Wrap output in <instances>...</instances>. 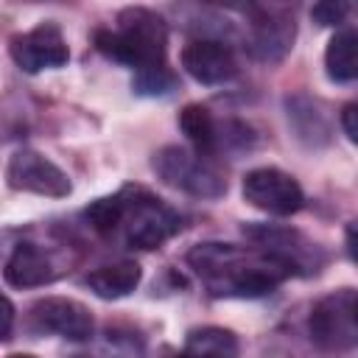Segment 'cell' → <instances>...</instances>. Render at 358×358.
<instances>
[{
	"instance_id": "277c9868",
	"label": "cell",
	"mask_w": 358,
	"mask_h": 358,
	"mask_svg": "<svg viewBox=\"0 0 358 358\" xmlns=\"http://www.w3.org/2000/svg\"><path fill=\"white\" fill-rule=\"evenodd\" d=\"M151 165H154L157 176L165 185H171L176 190H185L190 196L218 199L227 190L224 173L210 162L207 154H199V151H187V148H179V145H165L162 151L154 154Z\"/></svg>"
},
{
	"instance_id": "3957f363",
	"label": "cell",
	"mask_w": 358,
	"mask_h": 358,
	"mask_svg": "<svg viewBox=\"0 0 358 358\" xmlns=\"http://www.w3.org/2000/svg\"><path fill=\"white\" fill-rule=\"evenodd\" d=\"M95 45L103 56L129 64L134 70L165 64L168 53V25L151 8H123L115 28L98 31Z\"/></svg>"
},
{
	"instance_id": "2e32d148",
	"label": "cell",
	"mask_w": 358,
	"mask_h": 358,
	"mask_svg": "<svg viewBox=\"0 0 358 358\" xmlns=\"http://www.w3.org/2000/svg\"><path fill=\"white\" fill-rule=\"evenodd\" d=\"M355 31L352 28H344L338 31L330 42H327V50H324V67H327V76L330 81L336 84H350L355 81Z\"/></svg>"
},
{
	"instance_id": "ffe728a7",
	"label": "cell",
	"mask_w": 358,
	"mask_h": 358,
	"mask_svg": "<svg viewBox=\"0 0 358 358\" xmlns=\"http://www.w3.org/2000/svg\"><path fill=\"white\" fill-rule=\"evenodd\" d=\"M221 3L229 6V8H235V11H243V14H249V17L288 6V0H221Z\"/></svg>"
},
{
	"instance_id": "52a82bcc",
	"label": "cell",
	"mask_w": 358,
	"mask_h": 358,
	"mask_svg": "<svg viewBox=\"0 0 358 358\" xmlns=\"http://www.w3.org/2000/svg\"><path fill=\"white\" fill-rule=\"evenodd\" d=\"M246 238L255 241L257 249L274 255L277 260H282L288 266L291 274H310V271H319L322 266V252L316 243H310L308 238H302L299 232L288 229V227H268V224H252V227H243Z\"/></svg>"
},
{
	"instance_id": "5b68a950",
	"label": "cell",
	"mask_w": 358,
	"mask_h": 358,
	"mask_svg": "<svg viewBox=\"0 0 358 358\" xmlns=\"http://www.w3.org/2000/svg\"><path fill=\"white\" fill-rule=\"evenodd\" d=\"M310 338L322 350H350L358 344V296L352 288L322 296L308 319Z\"/></svg>"
},
{
	"instance_id": "8992f818",
	"label": "cell",
	"mask_w": 358,
	"mask_h": 358,
	"mask_svg": "<svg viewBox=\"0 0 358 358\" xmlns=\"http://www.w3.org/2000/svg\"><path fill=\"white\" fill-rule=\"evenodd\" d=\"M243 199L268 215H294L305 204L299 182L280 168H255L243 176Z\"/></svg>"
},
{
	"instance_id": "9c48e42d",
	"label": "cell",
	"mask_w": 358,
	"mask_h": 358,
	"mask_svg": "<svg viewBox=\"0 0 358 358\" xmlns=\"http://www.w3.org/2000/svg\"><path fill=\"white\" fill-rule=\"evenodd\" d=\"M11 59L17 62L20 70L25 73H42L67 64L70 50L62 36V28L56 22H39L28 34H20L8 45Z\"/></svg>"
},
{
	"instance_id": "6da1fadb",
	"label": "cell",
	"mask_w": 358,
	"mask_h": 358,
	"mask_svg": "<svg viewBox=\"0 0 358 358\" xmlns=\"http://www.w3.org/2000/svg\"><path fill=\"white\" fill-rule=\"evenodd\" d=\"M187 263L213 296H266L285 277L288 266L263 249L235 243H199L187 252Z\"/></svg>"
},
{
	"instance_id": "e0dca14e",
	"label": "cell",
	"mask_w": 358,
	"mask_h": 358,
	"mask_svg": "<svg viewBox=\"0 0 358 358\" xmlns=\"http://www.w3.org/2000/svg\"><path fill=\"white\" fill-rule=\"evenodd\" d=\"M185 352L229 358V355H238V338L224 327H196L185 338Z\"/></svg>"
},
{
	"instance_id": "4fadbf2b",
	"label": "cell",
	"mask_w": 358,
	"mask_h": 358,
	"mask_svg": "<svg viewBox=\"0 0 358 358\" xmlns=\"http://www.w3.org/2000/svg\"><path fill=\"white\" fill-rule=\"evenodd\" d=\"M3 274L14 288H36L59 277L50 252H45L36 243H17L6 260Z\"/></svg>"
},
{
	"instance_id": "44dd1931",
	"label": "cell",
	"mask_w": 358,
	"mask_h": 358,
	"mask_svg": "<svg viewBox=\"0 0 358 358\" xmlns=\"http://www.w3.org/2000/svg\"><path fill=\"white\" fill-rule=\"evenodd\" d=\"M14 322H17V310H14L11 299L0 291V341H8V338H11Z\"/></svg>"
},
{
	"instance_id": "d6986e66",
	"label": "cell",
	"mask_w": 358,
	"mask_h": 358,
	"mask_svg": "<svg viewBox=\"0 0 358 358\" xmlns=\"http://www.w3.org/2000/svg\"><path fill=\"white\" fill-rule=\"evenodd\" d=\"M352 6L355 0H316L310 8V17L322 28H338L352 14Z\"/></svg>"
},
{
	"instance_id": "7402d4cb",
	"label": "cell",
	"mask_w": 358,
	"mask_h": 358,
	"mask_svg": "<svg viewBox=\"0 0 358 358\" xmlns=\"http://www.w3.org/2000/svg\"><path fill=\"white\" fill-rule=\"evenodd\" d=\"M355 117H358V106H355V103H347L344 112H341V126H344V134H347L352 143L358 140V120H355Z\"/></svg>"
},
{
	"instance_id": "9a60e30c",
	"label": "cell",
	"mask_w": 358,
	"mask_h": 358,
	"mask_svg": "<svg viewBox=\"0 0 358 358\" xmlns=\"http://www.w3.org/2000/svg\"><path fill=\"white\" fill-rule=\"evenodd\" d=\"M179 126H182L185 137L193 143V148L199 154L213 157L221 148V129H218V123H215V117L210 115L207 106L187 103L182 109V115H179Z\"/></svg>"
},
{
	"instance_id": "7c38bea8",
	"label": "cell",
	"mask_w": 358,
	"mask_h": 358,
	"mask_svg": "<svg viewBox=\"0 0 358 358\" xmlns=\"http://www.w3.org/2000/svg\"><path fill=\"white\" fill-rule=\"evenodd\" d=\"M252 20V53L263 62L282 59L294 42V14L288 11V6L255 14Z\"/></svg>"
},
{
	"instance_id": "30bf717a",
	"label": "cell",
	"mask_w": 358,
	"mask_h": 358,
	"mask_svg": "<svg viewBox=\"0 0 358 358\" xmlns=\"http://www.w3.org/2000/svg\"><path fill=\"white\" fill-rule=\"evenodd\" d=\"M31 327L36 333H53L67 341H87L95 330L92 313L78 299L45 296L31 308Z\"/></svg>"
},
{
	"instance_id": "ac0fdd59",
	"label": "cell",
	"mask_w": 358,
	"mask_h": 358,
	"mask_svg": "<svg viewBox=\"0 0 358 358\" xmlns=\"http://www.w3.org/2000/svg\"><path fill=\"white\" fill-rule=\"evenodd\" d=\"M173 87H176V78L165 64L134 70V92L140 95H168Z\"/></svg>"
},
{
	"instance_id": "7a4b0ae2",
	"label": "cell",
	"mask_w": 358,
	"mask_h": 358,
	"mask_svg": "<svg viewBox=\"0 0 358 358\" xmlns=\"http://www.w3.org/2000/svg\"><path fill=\"white\" fill-rule=\"evenodd\" d=\"M90 227L103 238H120L129 249H159L182 229V218L143 187H123L95 199L84 210Z\"/></svg>"
},
{
	"instance_id": "ba28073f",
	"label": "cell",
	"mask_w": 358,
	"mask_h": 358,
	"mask_svg": "<svg viewBox=\"0 0 358 358\" xmlns=\"http://www.w3.org/2000/svg\"><path fill=\"white\" fill-rule=\"evenodd\" d=\"M6 179H8V187H14V190L50 196V199H64L73 190L67 173L59 165H53L48 157H42L39 151H31V148L14 151V157L8 159V168H6Z\"/></svg>"
},
{
	"instance_id": "8fae6325",
	"label": "cell",
	"mask_w": 358,
	"mask_h": 358,
	"mask_svg": "<svg viewBox=\"0 0 358 358\" xmlns=\"http://www.w3.org/2000/svg\"><path fill=\"white\" fill-rule=\"evenodd\" d=\"M182 67L185 73L199 84H224L235 78L238 59L229 45L218 39H193L182 50Z\"/></svg>"
},
{
	"instance_id": "5bb4252c",
	"label": "cell",
	"mask_w": 358,
	"mask_h": 358,
	"mask_svg": "<svg viewBox=\"0 0 358 358\" xmlns=\"http://www.w3.org/2000/svg\"><path fill=\"white\" fill-rule=\"evenodd\" d=\"M140 277L143 271L134 260H115V263L92 268L87 274V285L101 299H120V296H129L140 285Z\"/></svg>"
}]
</instances>
